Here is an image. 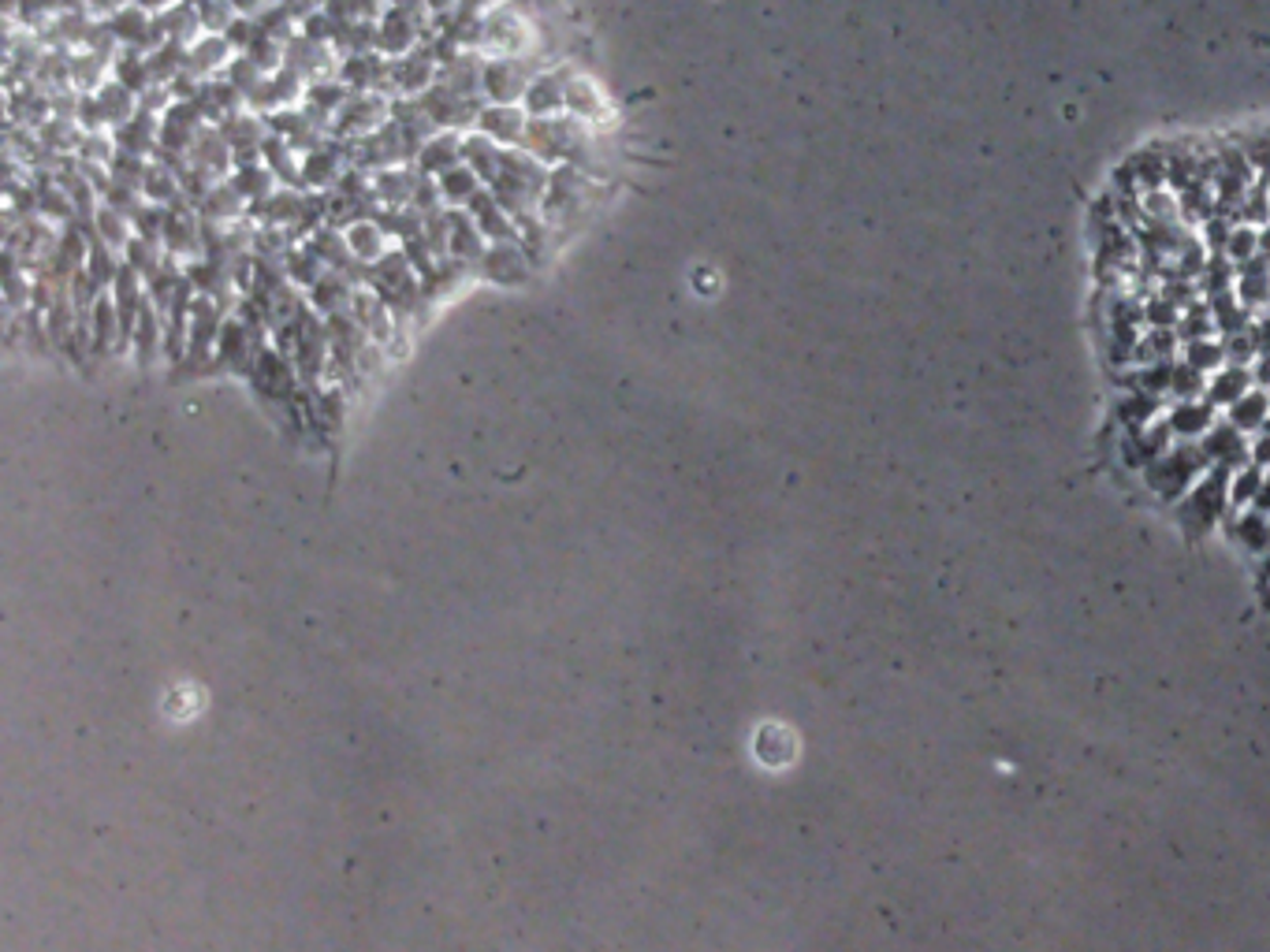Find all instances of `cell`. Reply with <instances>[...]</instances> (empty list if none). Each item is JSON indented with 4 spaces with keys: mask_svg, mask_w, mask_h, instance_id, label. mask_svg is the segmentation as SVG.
Masks as SVG:
<instances>
[{
    "mask_svg": "<svg viewBox=\"0 0 1270 952\" xmlns=\"http://www.w3.org/2000/svg\"><path fill=\"white\" fill-rule=\"evenodd\" d=\"M563 112H570L578 123H596L608 116V101H603L600 86L593 79H585V74H566V86H563Z\"/></svg>",
    "mask_w": 1270,
    "mask_h": 952,
    "instance_id": "1",
    "label": "cell"
},
{
    "mask_svg": "<svg viewBox=\"0 0 1270 952\" xmlns=\"http://www.w3.org/2000/svg\"><path fill=\"white\" fill-rule=\"evenodd\" d=\"M477 116H481V130L484 134H489L492 142H496V146H503V149H514V146H522V142H526V134H529V120L526 116H522L519 109H510V104H492V109H484V112H477Z\"/></svg>",
    "mask_w": 1270,
    "mask_h": 952,
    "instance_id": "2",
    "label": "cell"
},
{
    "mask_svg": "<svg viewBox=\"0 0 1270 952\" xmlns=\"http://www.w3.org/2000/svg\"><path fill=\"white\" fill-rule=\"evenodd\" d=\"M351 316L358 328L373 335V339H388L391 335V309L377 290H354V302H351Z\"/></svg>",
    "mask_w": 1270,
    "mask_h": 952,
    "instance_id": "3",
    "label": "cell"
},
{
    "mask_svg": "<svg viewBox=\"0 0 1270 952\" xmlns=\"http://www.w3.org/2000/svg\"><path fill=\"white\" fill-rule=\"evenodd\" d=\"M347 246H351L354 257L365 260V265H381V260L388 257V235H384L381 223H373V220H354L351 227H347Z\"/></svg>",
    "mask_w": 1270,
    "mask_h": 952,
    "instance_id": "4",
    "label": "cell"
},
{
    "mask_svg": "<svg viewBox=\"0 0 1270 952\" xmlns=\"http://www.w3.org/2000/svg\"><path fill=\"white\" fill-rule=\"evenodd\" d=\"M93 97H97V104H101V116H105V123H112V127H116V130H120L123 123H130V120H135V116H139V112H135V93H130L123 83H109V86H101V90L93 93Z\"/></svg>",
    "mask_w": 1270,
    "mask_h": 952,
    "instance_id": "5",
    "label": "cell"
},
{
    "mask_svg": "<svg viewBox=\"0 0 1270 952\" xmlns=\"http://www.w3.org/2000/svg\"><path fill=\"white\" fill-rule=\"evenodd\" d=\"M153 139H157V116L153 112H139L130 123H123L116 130V146L127 149V153H139V157H149V149H153Z\"/></svg>",
    "mask_w": 1270,
    "mask_h": 952,
    "instance_id": "6",
    "label": "cell"
},
{
    "mask_svg": "<svg viewBox=\"0 0 1270 952\" xmlns=\"http://www.w3.org/2000/svg\"><path fill=\"white\" fill-rule=\"evenodd\" d=\"M481 269H489L492 279L510 283V279L526 276V260H522V253H519L514 242H492V250L481 257Z\"/></svg>",
    "mask_w": 1270,
    "mask_h": 952,
    "instance_id": "7",
    "label": "cell"
},
{
    "mask_svg": "<svg viewBox=\"0 0 1270 952\" xmlns=\"http://www.w3.org/2000/svg\"><path fill=\"white\" fill-rule=\"evenodd\" d=\"M477 179L481 176H477L470 164H454L440 176V194L451 205H470L473 197L481 194V183H477Z\"/></svg>",
    "mask_w": 1270,
    "mask_h": 952,
    "instance_id": "8",
    "label": "cell"
},
{
    "mask_svg": "<svg viewBox=\"0 0 1270 952\" xmlns=\"http://www.w3.org/2000/svg\"><path fill=\"white\" fill-rule=\"evenodd\" d=\"M142 8H149V11H168V8H176V0H139Z\"/></svg>",
    "mask_w": 1270,
    "mask_h": 952,
    "instance_id": "9",
    "label": "cell"
},
{
    "mask_svg": "<svg viewBox=\"0 0 1270 952\" xmlns=\"http://www.w3.org/2000/svg\"><path fill=\"white\" fill-rule=\"evenodd\" d=\"M425 4H429L433 11H447V8L454 4V0H425Z\"/></svg>",
    "mask_w": 1270,
    "mask_h": 952,
    "instance_id": "10",
    "label": "cell"
}]
</instances>
